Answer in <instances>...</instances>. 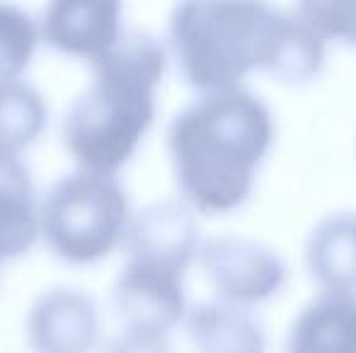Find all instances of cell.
Returning <instances> with one entry per match:
<instances>
[{
  "instance_id": "cell-3",
  "label": "cell",
  "mask_w": 356,
  "mask_h": 353,
  "mask_svg": "<svg viewBox=\"0 0 356 353\" xmlns=\"http://www.w3.org/2000/svg\"><path fill=\"white\" fill-rule=\"evenodd\" d=\"M168 44L148 32H124L92 63V83L71 102L63 146L80 170L119 175L155 123L158 87L170 66Z\"/></svg>"
},
{
  "instance_id": "cell-5",
  "label": "cell",
  "mask_w": 356,
  "mask_h": 353,
  "mask_svg": "<svg viewBox=\"0 0 356 353\" xmlns=\"http://www.w3.org/2000/svg\"><path fill=\"white\" fill-rule=\"evenodd\" d=\"M197 264L216 293V300L248 310L282 293L289 281L284 257L267 242L248 235L207 237Z\"/></svg>"
},
{
  "instance_id": "cell-8",
  "label": "cell",
  "mask_w": 356,
  "mask_h": 353,
  "mask_svg": "<svg viewBox=\"0 0 356 353\" xmlns=\"http://www.w3.org/2000/svg\"><path fill=\"white\" fill-rule=\"evenodd\" d=\"M24 339L32 353H92L99 341L97 302L83 288H47L29 305Z\"/></svg>"
},
{
  "instance_id": "cell-16",
  "label": "cell",
  "mask_w": 356,
  "mask_h": 353,
  "mask_svg": "<svg viewBox=\"0 0 356 353\" xmlns=\"http://www.w3.org/2000/svg\"><path fill=\"white\" fill-rule=\"evenodd\" d=\"M296 12L327 44L356 49V0H308L296 5Z\"/></svg>"
},
{
  "instance_id": "cell-2",
  "label": "cell",
  "mask_w": 356,
  "mask_h": 353,
  "mask_svg": "<svg viewBox=\"0 0 356 353\" xmlns=\"http://www.w3.org/2000/svg\"><path fill=\"white\" fill-rule=\"evenodd\" d=\"M274 138L272 109L250 87L197 94L168 128L179 198L204 216H225L243 208Z\"/></svg>"
},
{
  "instance_id": "cell-6",
  "label": "cell",
  "mask_w": 356,
  "mask_h": 353,
  "mask_svg": "<svg viewBox=\"0 0 356 353\" xmlns=\"http://www.w3.org/2000/svg\"><path fill=\"white\" fill-rule=\"evenodd\" d=\"M184 278L177 271L127 259L112 283V312L122 332L165 336L184 325L189 312Z\"/></svg>"
},
{
  "instance_id": "cell-14",
  "label": "cell",
  "mask_w": 356,
  "mask_h": 353,
  "mask_svg": "<svg viewBox=\"0 0 356 353\" xmlns=\"http://www.w3.org/2000/svg\"><path fill=\"white\" fill-rule=\"evenodd\" d=\"M47 123V99L32 83H0V155L22 157L44 136Z\"/></svg>"
},
{
  "instance_id": "cell-4",
  "label": "cell",
  "mask_w": 356,
  "mask_h": 353,
  "mask_svg": "<svg viewBox=\"0 0 356 353\" xmlns=\"http://www.w3.org/2000/svg\"><path fill=\"white\" fill-rule=\"evenodd\" d=\"M131 216L119 175L75 167L42 193V240L66 264H97L124 245Z\"/></svg>"
},
{
  "instance_id": "cell-17",
  "label": "cell",
  "mask_w": 356,
  "mask_h": 353,
  "mask_svg": "<svg viewBox=\"0 0 356 353\" xmlns=\"http://www.w3.org/2000/svg\"><path fill=\"white\" fill-rule=\"evenodd\" d=\"M102 353H172L165 336L119 332L102 346Z\"/></svg>"
},
{
  "instance_id": "cell-13",
  "label": "cell",
  "mask_w": 356,
  "mask_h": 353,
  "mask_svg": "<svg viewBox=\"0 0 356 353\" xmlns=\"http://www.w3.org/2000/svg\"><path fill=\"white\" fill-rule=\"evenodd\" d=\"M303 259L320 291L356 293V211L325 216L305 240Z\"/></svg>"
},
{
  "instance_id": "cell-10",
  "label": "cell",
  "mask_w": 356,
  "mask_h": 353,
  "mask_svg": "<svg viewBox=\"0 0 356 353\" xmlns=\"http://www.w3.org/2000/svg\"><path fill=\"white\" fill-rule=\"evenodd\" d=\"M284 353H356V293L310 298L291 322Z\"/></svg>"
},
{
  "instance_id": "cell-11",
  "label": "cell",
  "mask_w": 356,
  "mask_h": 353,
  "mask_svg": "<svg viewBox=\"0 0 356 353\" xmlns=\"http://www.w3.org/2000/svg\"><path fill=\"white\" fill-rule=\"evenodd\" d=\"M42 240V196L22 157L0 155V261L24 257Z\"/></svg>"
},
{
  "instance_id": "cell-1",
  "label": "cell",
  "mask_w": 356,
  "mask_h": 353,
  "mask_svg": "<svg viewBox=\"0 0 356 353\" xmlns=\"http://www.w3.org/2000/svg\"><path fill=\"white\" fill-rule=\"evenodd\" d=\"M168 51L199 94L245 87L252 73L303 85L327 63V44L300 15L267 3L175 5Z\"/></svg>"
},
{
  "instance_id": "cell-15",
  "label": "cell",
  "mask_w": 356,
  "mask_h": 353,
  "mask_svg": "<svg viewBox=\"0 0 356 353\" xmlns=\"http://www.w3.org/2000/svg\"><path fill=\"white\" fill-rule=\"evenodd\" d=\"M42 37L37 17L13 3H0V83L22 80Z\"/></svg>"
},
{
  "instance_id": "cell-12",
  "label": "cell",
  "mask_w": 356,
  "mask_h": 353,
  "mask_svg": "<svg viewBox=\"0 0 356 353\" xmlns=\"http://www.w3.org/2000/svg\"><path fill=\"white\" fill-rule=\"evenodd\" d=\"M184 329L197 353H267V329L248 307L207 300L189 307Z\"/></svg>"
},
{
  "instance_id": "cell-7",
  "label": "cell",
  "mask_w": 356,
  "mask_h": 353,
  "mask_svg": "<svg viewBox=\"0 0 356 353\" xmlns=\"http://www.w3.org/2000/svg\"><path fill=\"white\" fill-rule=\"evenodd\" d=\"M204 237L197 213L182 198H160L131 216L127 230V259L187 276L199 261Z\"/></svg>"
},
{
  "instance_id": "cell-9",
  "label": "cell",
  "mask_w": 356,
  "mask_h": 353,
  "mask_svg": "<svg viewBox=\"0 0 356 353\" xmlns=\"http://www.w3.org/2000/svg\"><path fill=\"white\" fill-rule=\"evenodd\" d=\"M42 44L92 66L122 39L124 8L109 0H56L37 17Z\"/></svg>"
}]
</instances>
